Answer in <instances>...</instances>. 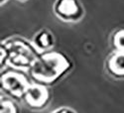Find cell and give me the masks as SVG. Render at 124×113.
<instances>
[{
    "label": "cell",
    "instance_id": "cell-1",
    "mask_svg": "<svg viewBox=\"0 0 124 113\" xmlns=\"http://www.w3.org/2000/svg\"><path fill=\"white\" fill-rule=\"evenodd\" d=\"M70 68V60L62 53H43L31 67L30 75L39 84H53Z\"/></svg>",
    "mask_w": 124,
    "mask_h": 113
},
{
    "label": "cell",
    "instance_id": "cell-2",
    "mask_svg": "<svg viewBox=\"0 0 124 113\" xmlns=\"http://www.w3.org/2000/svg\"><path fill=\"white\" fill-rule=\"evenodd\" d=\"M4 47L7 51V60L15 68H31L37 60L38 51L32 49L24 41L14 40Z\"/></svg>",
    "mask_w": 124,
    "mask_h": 113
},
{
    "label": "cell",
    "instance_id": "cell-3",
    "mask_svg": "<svg viewBox=\"0 0 124 113\" xmlns=\"http://www.w3.org/2000/svg\"><path fill=\"white\" fill-rule=\"evenodd\" d=\"M54 12L65 22H78L84 17L85 9L79 0H56Z\"/></svg>",
    "mask_w": 124,
    "mask_h": 113
},
{
    "label": "cell",
    "instance_id": "cell-4",
    "mask_svg": "<svg viewBox=\"0 0 124 113\" xmlns=\"http://www.w3.org/2000/svg\"><path fill=\"white\" fill-rule=\"evenodd\" d=\"M29 86L30 84L28 83L27 79L22 75H19L17 73L9 71L1 77L2 89H4V91L14 98L24 97Z\"/></svg>",
    "mask_w": 124,
    "mask_h": 113
},
{
    "label": "cell",
    "instance_id": "cell-5",
    "mask_svg": "<svg viewBox=\"0 0 124 113\" xmlns=\"http://www.w3.org/2000/svg\"><path fill=\"white\" fill-rule=\"evenodd\" d=\"M26 104L33 109H41L46 106L50 99L49 90L43 84L30 85L24 95Z\"/></svg>",
    "mask_w": 124,
    "mask_h": 113
},
{
    "label": "cell",
    "instance_id": "cell-6",
    "mask_svg": "<svg viewBox=\"0 0 124 113\" xmlns=\"http://www.w3.org/2000/svg\"><path fill=\"white\" fill-rule=\"evenodd\" d=\"M106 69L114 77H124V52L116 51L106 60Z\"/></svg>",
    "mask_w": 124,
    "mask_h": 113
},
{
    "label": "cell",
    "instance_id": "cell-7",
    "mask_svg": "<svg viewBox=\"0 0 124 113\" xmlns=\"http://www.w3.org/2000/svg\"><path fill=\"white\" fill-rule=\"evenodd\" d=\"M55 44V38L49 30L43 29L39 31L34 37V46L38 52H46Z\"/></svg>",
    "mask_w": 124,
    "mask_h": 113
},
{
    "label": "cell",
    "instance_id": "cell-8",
    "mask_svg": "<svg viewBox=\"0 0 124 113\" xmlns=\"http://www.w3.org/2000/svg\"><path fill=\"white\" fill-rule=\"evenodd\" d=\"M112 45L116 51L124 52V29L117 30L112 36Z\"/></svg>",
    "mask_w": 124,
    "mask_h": 113
},
{
    "label": "cell",
    "instance_id": "cell-9",
    "mask_svg": "<svg viewBox=\"0 0 124 113\" xmlns=\"http://www.w3.org/2000/svg\"><path fill=\"white\" fill-rule=\"evenodd\" d=\"M1 113H19L18 107L8 99L1 101Z\"/></svg>",
    "mask_w": 124,
    "mask_h": 113
},
{
    "label": "cell",
    "instance_id": "cell-10",
    "mask_svg": "<svg viewBox=\"0 0 124 113\" xmlns=\"http://www.w3.org/2000/svg\"><path fill=\"white\" fill-rule=\"evenodd\" d=\"M52 113H77V112L70 107H61V108L55 109Z\"/></svg>",
    "mask_w": 124,
    "mask_h": 113
},
{
    "label": "cell",
    "instance_id": "cell-11",
    "mask_svg": "<svg viewBox=\"0 0 124 113\" xmlns=\"http://www.w3.org/2000/svg\"><path fill=\"white\" fill-rule=\"evenodd\" d=\"M6 0H1V4H3V2H5Z\"/></svg>",
    "mask_w": 124,
    "mask_h": 113
},
{
    "label": "cell",
    "instance_id": "cell-12",
    "mask_svg": "<svg viewBox=\"0 0 124 113\" xmlns=\"http://www.w3.org/2000/svg\"><path fill=\"white\" fill-rule=\"evenodd\" d=\"M21 1H25V0H21Z\"/></svg>",
    "mask_w": 124,
    "mask_h": 113
}]
</instances>
